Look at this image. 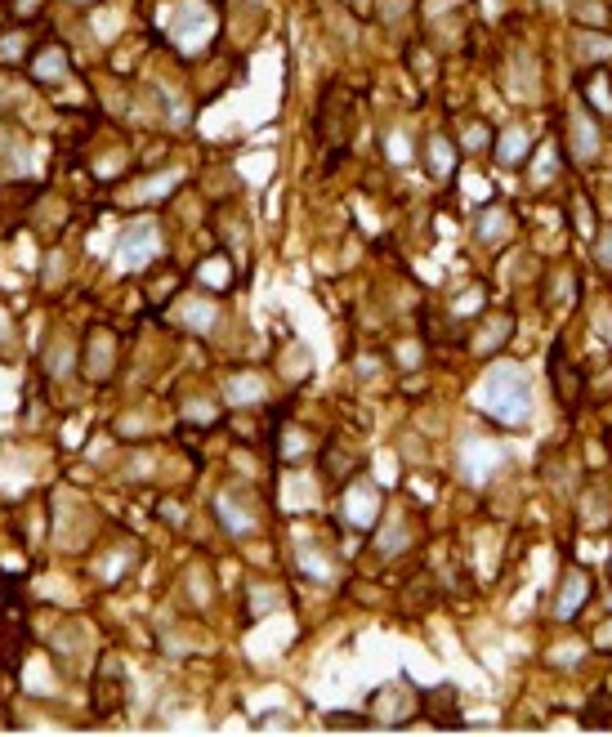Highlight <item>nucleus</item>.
I'll return each mask as SVG.
<instances>
[{"label": "nucleus", "mask_w": 612, "mask_h": 737, "mask_svg": "<svg viewBox=\"0 0 612 737\" xmlns=\"http://www.w3.org/2000/svg\"><path fill=\"white\" fill-rule=\"evenodd\" d=\"M0 340H9V322H5V313H0Z\"/></svg>", "instance_id": "nucleus-32"}, {"label": "nucleus", "mask_w": 612, "mask_h": 737, "mask_svg": "<svg viewBox=\"0 0 612 737\" xmlns=\"http://www.w3.org/2000/svg\"><path fill=\"white\" fill-rule=\"evenodd\" d=\"M586 99L595 103L599 112H612V85H608V72H599V67H595V76H586Z\"/></svg>", "instance_id": "nucleus-21"}, {"label": "nucleus", "mask_w": 612, "mask_h": 737, "mask_svg": "<svg viewBox=\"0 0 612 737\" xmlns=\"http://www.w3.org/2000/svg\"><path fill=\"white\" fill-rule=\"evenodd\" d=\"M550 157H554V148L545 143L541 157H537V166H532V184H537V188H541V184H550Z\"/></svg>", "instance_id": "nucleus-28"}, {"label": "nucleus", "mask_w": 612, "mask_h": 737, "mask_svg": "<svg viewBox=\"0 0 612 737\" xmlns=\"http://www.w3.org/2000/svg\"><path fill=\"white\" fill-rule=\"evenodd\" d=\"M72 5H94V0H72Z\"/></svg>", "instance_id": "nucleus-33"}, {"label": "nucleus", "mask_w": 612, "mask_h": 737, "mask_svg": "<svg viewBox=\"0 0 612 737\" xmlns=\"http://www.w3.org/2000/svg\"><path fill=\"white\" fill-rule=\"evenodd\" d=\"M112 367H117V335L108 327H94L90 340H85V376H90L94 385H103V380L112 376Z\"/></svg>", "instance_id": "nucleus-8"}, {"label": "nucleus", "mask_w": 612, "mask_h": 737, "mask_svg": "<svg viewBox=\"0 0 612 737\" xmlns=\"http://www.w3.org/2000/svg\"><path fill=\"white\" fill-rule=\"evenodd\" d=\"M380 514H385V492H380L371 478H358V483L344 487L340 523H349V528H358V532H371L380 523Z\"/></svg>", "instance_id": "nucleus-4"}, {"label": "nucleus", "mask_w": 612, "mask_h": 737, "mask_svg": "<svg viewBox=\"0 0 612 737\" xmlns=\"http://www.w3.org/2000/svg\"><path fill=\"white\" fill-rule=\"evenodd\" d=\"M425 157H429V175H434V179H447V175H452V166H456V148L443 139V134H434V139L425 143Z\"/></svg>", "instance_id": "nucleus-18"}, {"label": "nucleus", "mask_w": 612, "mask_h": 737, "mask_svg": "<svg viewBox=\"0 0 612 737\" xmlns=\"http://www.w3.org/2000/svg\"><path fill=\"white\" fill-rule=\"evenodd\" d=\"M130 563H135V550H126V554H112V559H103V563H99V581H103V586H112V581H117L121 572L130 568Z\"/></svg>", "instance_id": "nucleus-24"}, {"label": "nucleus", "mask_w": 612, "mask_h": 737, "mask_svg": "<svg viewBox=\"0 0 612 737\" xmlns=\"http://www.w3.org/2000/svg\"><path fill=\"white\" fill-rule=\"evenodd\" d=\"M510 331H514V322L505 318V313H492V318H483V327H478V335H474V349L478 353H501V344L510 340Z\"/></svg>", "instance_id": "nucleus-14"}, {"label": "nucleus", "mask_w": 612, "mask_h": 737, "mask_svg": "<svg viewBox=\"0 0 612 737\" xmlns=\"http://www.w3.org/2000/svg\"><path fill=\"white\" fill-rule=\"evenodd\" d=\"M590 599V577L581 568H572L568 577H563V586H559V599H554V617L559 621H572L581 612V603Z\"/></svg>", "instance_id": "nucleus-9"}, {"label": "nucleus", "mask_w": 612, "mask_h": 737, "mask_svg": "<svg viewBox=\"0 0 612 737\" xmlns=\"http://www.w3.org/2000/svg\"><path fill=\"white\" fill-rule=\"evenodd\" d=\"M550 380H554V389H559L563 407H568V411H572V407H577V394H581V380H577V376H572V371H568V362H563V353H559V349H554V353H550Z\"/></svg>", "instance_id": "nucleus-17"}, {"label": "nucleus", "mask_w": 612, "mask_h": 737, "mask_svg": "<svg viewBox=\"0 0 612 737\" xmlns=\"http://www.w3.org/2000/svg\"><path fill=\"white\" fill-rule=\"evenodd\" d=\"M599 143H604V134H599L595 117H590L581 103H572L568 117H563V148H568V157L577 161V166H590V161L599 157Z\"/></svg>", "instance_id": "nucleus-5"}, {"label": "nucleus", "mask_w": 612, "mask_h": 737, "mask_svg": "<svg viewBox=\"0 0 612 737\" xmlns=\"http://www.w3.org/2000/svg\"><path fill=\"white\" fill-rule=\"evenodd\" d=\"M277 603H282V595H277L273 586H260V581H251V612H246V617H264V612H273Z\"/></svg>", "instance_id": "nucleus-23"}, {"label": "nucleus", "mask_w": 612, "mask_h": 737, "mask_svg": "<svg viewBox=\"0 0 612 737\" xmlns=\"http://www.w3.org/2000/svg\"><path fill=\"white\" fill-rule=\"evenodd\" d=\"M403 143H407L403 134H394V139H389V157H394V161H407V148H403Z\"/></svg>", "instance_id": "nucleus-31"}, {"label": "nucleus", "mask_w": 612, "mask_h": 737, "mask_svg": "<svg viewBox=\"0 0 612 737\" xmlns=\"http://www.w3.org/2000/svg\"><path fill=\"white\" fill-rule=\"evenodd\" d=\"M215 27H219V18L206 0H179L170 9V41L184 54H202L210 45V36H215Z\"/></svg>", "instance_id": "nucleus-2"}, {"label": "nucleus", "mask_w": 612, "mask_h": 737, "mask_svg": "<svg viewBox=\"0 0 612 737\" xmlns=\"http://www.w3.org/2000/svg\"><path fill=\"white\" fill-rule=\"evenodd\" d=\"M300 568L309 572L313 581H336V559H327V554L318 550V545H300Z\"/></svg>", "instance_id": "nucleus-19"}, {"label": "nucleus", "mask_w": 612, "mask_h": 737, "mask_svg": "<svg viewBox=\"0 0 612 737\" xmlns=\"http://www.w3.org/2000/svg\"><path fill=\"white\" fill-rule=\"evenodd\" d=\"M197 282H202L206 291L224 295L228 286H233V264H228V255H210V260L197 264Z\"/></svg>", "instance_id": "nucleus-16"}, {"label": "nucleus", "mask_w": 612, "mask_h": 737, "mask_svg": "<svg viewBox=\"0 0 612 737\" xmlns=\"http://www.w3.org/2000/svg\"><path fill=\"white\" fill-rule=\"evenodd\" d=\"M595 264H599V268H608V273H612V224H608V228H599V237H595Z\"/></svg>", "instance_id": "nucleus-27"}, {"label": "nucleus", "mask_w": 612, "mask_h": 737, "mask_svg": "<svg viewBox=\"0 0 612 737\" xmlns=\"http://www.w3.org/2000/svg\"><path fill=\"white\" fill-rule=\"evenodd\" d=\"M175 184H179V175H148V184H135L126 193V201H157V197L175 193Z\"/></svg>", "instance_id": "nucleus-20"}, {"label": "nucleus", "mask_w": 612, "mask_h": 737, "mask_svg": "<svg viewBox=\"0 0 612 737\" xmlns=\"http://www.w3.org/2000/svg\"><path fill=\"white\" fill-rule=\"evenodd\" d=\"M510 233H514V219H510V210H505V206H487L483 215H478V224H474V242L478 246H501Z\"/></svg>", "instance_id": "nucleus-10"}, {"label": "nucleus", "mask_w": 612, "mask_h": 737, "mask_svg": "<svg viewBox=\"0 0 612 737\" xmlns=\"http://www.w3.org/2000/svg\"><path fill=\"white\" fill-rule=\"evenodd\" d=\"M474 407L483 411L487 420H496V425H528L532 420V385H528V371L519 367V362H492V367L483 371V380H478L474 389Z\"/></svg>", "instance_id": "nucleus-1"}, {"label": "nucleus", "mask_w": 612, "mask_h": 737, "mask_svg": "<svg viewBox=\"0 0 612 737\" xmlns=\"http://www.w3.org/2000/svg\"><path fill=\"white\" fill-rule=\"evenodd\" d=\"M161 255V228H157V219H130V228L121 233V242H117V268L121 273H143L152 260Z\"/></svg>", "instance_id": "nucleus-3"}, {"label": "nucleus", "mask_w": 612, "mask_h": 737, "mask_svg": "<svg viewBox=\"0 0 612 737\" xmlns=\"http://www.w3.org/2000/svg\"><path fill=\"white\" fill-rule=\"evenodd\" d=\"M23 50H27V32H0V63L23 59Z\"/></svg>", "instance_id": "nucleus-25"}, {"label": "nucleus", "mask_w": 612, "mask_h": 737, "mask_svg": "<svg viewBox=\"0 0 612 737\" xmlns=\"http://www.w3.org/2000/svg\"><path fill=\"white\" fill-rule=\"evenodd\" d=\"M416 711H420V693L407 684V679H394V684H385L376 697H371V715H376V724H407Z\"/></svg>", "instance_id": "nucleus-6"}, {"label": "nucleus", "mask_w": 612, "mask_h": 737, "mask_svg": "<svg viewBox=\"0 0 612 737\" xmlns=\"http://www.w3.org/2000/svg\"><path fill=\"white\" fill-rule=\"evenodd\" d=\"M595 648H604V653H612V621H604V626L595 630Z\"/></svg>", "instance_id": "nucleus-29"}, {"label": "nucleus", "mask_w": 612, "mask_h": 737, "mask_svg": "<svg viewBox=\"0 0 612 737\" xmlns=\"http://www.w3.org/2000/svg\"><path fill=\"white\" fill-rule=\"evenodd\" d=\"M264 394H269L264 371H237V376L228 380V402H237V407H251V402H260Z\"/></svg>", "instance_id": "nucleus-12"}, {"label": "nucleus", "mask_w": 612, "mask_h": 737, "mask_svg": "<svg viewBox=\"0 0 612 737\" xmlns=\"http://www.w3.org/2000/svg\"><path fill=\"white\" fill-rule=\"evenodd\" d=\"M215 519L224 523L228 536H242V541L260 532V514H255L251 496H246V492H233V487L215 496Z\"/></svg>", "instance_id": "nucleus-7"}, {"label": "nucleus", "mask_w": 612, "mask_h": 737, "mask_svg": "<svg viewBox=\"0 0 612 737\" xmlns=\"http://www.w3.org/2000/svg\"><path fill=\"white\" fill-rule=\"evenodd\" d=\"M215 318H219V309H215V300H188V304H179L175 309V322L184 331H197V335H206L210 327H215Z\"/></svg>", "instance_id": "nucleus-13"}, {"label": "nucleus", "mask_w": 612, "mask_h": 737, "mask_svg": "<svg viewBox=\"0 0 612 737\" xmlns=\"http://www.w3.org/2000/svg\"><path fill=\"white\" fill-rule=\"evenodd\" d=\"M277 434H282V443H277V461H286V465H291L300 452H309V438H304V434H295V425H282V429H277Z\"/></svg>", "instance_id": "nucleus-22"}, {"label": "nucleus", "mask_w": 612, "mask_h": 737, "mask_svg": "<svg viewBox=\"0 0 612 737\" xmlns=\"http://www.w3.org/2000/svg\"><path fill=\"white\" fill-rule=\"evenodd\" d=\"M27 76H32L36 85H59L63 76H68V50H59V45H45V50L32 59V67H27Z\"/></svg>", "instance_id": "nucleus-11"}, {"label": "nucleus", "mask_w": 612, "mask_h": 737, "mask_svg": "<svg viewBox=\"0 0 612 737\" xmlns=\"http://www.w3.org/2000/svg\"><path fill=\"white\" fill-rule=\"evenodd\" d=\"M41 5H45V0H14V14L32 18V14H41Z\"/></svg>", "instance_id": "nucleus-30"}, {"label": "nucleus", "mask_w": 612, "mask_h": 737, "mask_svg": "<svg viewBox=\"0 0 612 737\" xmlns=\"http://www.w3.org/2000/svg\"><path fill=\"white\" fill-rule=\"evenodd\" d=\"M528 152H532V134L523 126H510L501 134V143H496V161H501V166H523Z\"/></svg>", "instance_id": "nucleus-15"}, {"label": "nucleus", "mask_w": 612, "mask_h": 737, "mask_svg": "<svg viewBox=\"0 0 612 737\" xmlns=\"http://www.w3.org/2000/svg\"><path fill=\"white\" fill-rule=\"evenodd\" d=\"M461 148H470V152L492 148V130H487V126H478V121H474V126H465V143H461Z\"/></svg>", "instance_id": "nucleus-26"}]
</instances>
